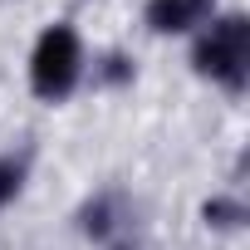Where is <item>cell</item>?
<instances>
[{"mask_svg": "<svg viewBox=\"0 0 250 250\" xmlns=\"http://www.w3.org/2000/svg\"><path fill=\"white\" fill-rule=\"evenodd\" d=\"M191 64L201 79H216L221 88L240 93L250 79V20L245 15H221L206 20V30L191 44Z\"/></svg>", "mask_w": 250, "mask_h": 250, "instance_id": "cell-1", "label": "cell"}, {"mask_svg": "<svg viewBox=\"0 0 250 250\" xmlns=\"http://www.w3.org/2000/svg\"><path fill=\"white\" fill-rule=\"evenodd\" d=\"M83 79V44L69 25H49L40 40H35V54H30V88L44 98V103H59L79 88Z\"/></svg>", "mask_w": 250, "mask_h": 250, "instance_id": "cell-2", "label": "cell"}, {"mask_svg": "<svg viewBox=\"0 0 250 250\" xmlns=\"http://www.w3.org/2000/svg\"><path fill=\"white\" fill-rule=\"evenodd\" d=\"M143 20L152 35H191L206 30V20H216V0H147Z\"/></svg>", "mask_w": 250, "mask_h": 250, "instance_id": "cell-3", "label": "cell"}, {"mask_svg": "<svg viewBox=\"0 0 250 250\" xmlns=\"http://www.w3.org/2000/svg\"><path fill=\"white\" fill-rule=\"evenodd\" d=\"M201 216H206V226H216V230H235V226L245 221V206L230 201V196H211V201L201 206Z\"/></svg>", "mask_w": 250, "mask_h": 250, "instance_id": "cell-4", "label": "cell"}, {"mask_svg": "<svg viewBox=\"0 0 250 250\" xmlns=\"http://www.w3.org/2000/svg\"><path fill=\"white\" fill-rule=\"evenodd\" d=\"M20 182H25V167L10 162V157H0V211H5V206L20 196Z\"/></svg>", "mask_w": 250, "mask_h": 250, "instance_id": "cell-5", "label": "cell"}, {"mask_svg": "<svg viewBox=\"0 0 250 250\" xmlns=\"http://www.w3.org/2000/svg\"><path fill=\"white\" fill-rule=\"evenodd\" d=\"M98 79H103V83H133V59H128V54H103Z\"/></svg>", "mask_w": 250, "mask_h": 250, "instance_id": "cell-6", "label": "cell"}]
</instances>
